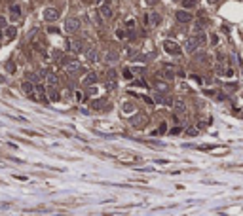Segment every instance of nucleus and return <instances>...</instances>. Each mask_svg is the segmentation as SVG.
Instances as JSON below:
<instances>
[{
  "label": "nucleus",
  "instance_id": "20e7f679",
  "mask_svg": "<svg viewBox=\"0 0 243 216\" xmlns=\"http://www.w3.org/2000/svg\"><path fill=\"white\" fill-rule=\"evenodd\" d=\"M46 95H48V99L53 100V102H57V100L61 99V93H59V87H57V85H48V87H46Z\"/></svg>",
  "mask_w": 243,
  "mask_h": 216
},
{
  "label": "nucleus",
  "instance_id": "f8f14e48",
  "mask_svg": "<svg viewBox=\"0 0 243 216\" xmlns=\"http://www.w3.org/2000/svg\"><path fill=\"white\" fill-rule=\"evenodd\" d=\"M101 17H105V19H110V17H112V10H110V6H108L106 2L101 6Z\"/></svg>",
  "mask_w": 243,
  "mask_h": 216
},
{
  "label": "nucleus",
  "instance_id": "f257e3e1",
  "mask_svg": "<svg viewBox=\"0 0 243 216\" xmlns=\"http://www.w3.org/2000/svg\"><path fill=\"white\" fill-rule=\"evenodd\" d=\"M163 49L167 51V53H171V55H179V53H182V48L179 44H177L175 40H165L163 42Z\"/></svg>",
  "mask_w": 243,
  "mask_h": 216
},
{
  "label": "nucleus",
  "instance_id": "4468645a",
  "mask_svg": "<svg viewBox=\"0 0 243 216\" xmlns=\"http://www.w3.org/2000/svg\"><path fill=\"white\" fill-rule=\"evenodd\" d=\"M106 102L105 100H91V108L93 110H105V108H108V106H105Z\"/></svg>",
  "mask_w": 243,
  "mask_h": 216
},
{
  "label": "nucleus",
  "instance_id": "4be33fe9",
  "mask_svg": "<svg viewBox=\"0 0 243 216\" xmlns=\"http://www.w3.org/2000/svg\"><path fill=\"white\" fill-rule=\"evenodd\" d=\"M106 61L108 63H116V53H108L106 55Z\"/></svg>",
  "mask_w": 243,
  "mask_h": 216
},
{
  "label": "nucleus",
  "instance_id": "1a4fd4ad",
  "mask_svg": "<svg viewBox=\"0 0 243 216\" xmlns=\"http://www.w3.org/2000/svg\"><path fill=\"white\" fill-rule=\"evenodd\" d=\"M10 17H12V19H19L21 17V6L19 4H12V6H10Z\"/></svg>",
  "mask_w": 243,
  "mask_h": 216
},
{
  "label": "nucleus",
  "instance_id": "2eb2a0df",
  "mask_svg": "<svg viewBox=\"0 0 243 216\" xmlns=\"http://www.w3.org/2000/svg\"><path fill=\"white\" fill-rule=\"evenodd\" d=\"M86 57H87V61H90V63L97 61V53H95L93 49H87V51H86Z\"/></svg>",
  "mask_w": 243,
  "mask_h": 216
},
{
  "label": "nucleus",
  "instance_id": "ddd939ff",
  "mask_svg": "<svg viewBox=\"0 0 243 216\" xmlns=\"http://www.w3.org/2000/svg\"><path fill=\"white\" fill-rule=\"evenodd\" d=\"M95 82H97V74H95V72H90V74H87V76L82 80L84 85H91V84H95Z\"/></svg>",
  "mask_w": 243,
  "mask_h": 216
},
{
  "label": "nucleus",
  "instance_id": "a878e982",
  "mask_svg": "<svg viewBox=\"0 0 243 216\" xmlns=\"http://www.w3.org/2000/svg\"><path fill=\"white\" fill-rule=\"evenodd\" d=\"M124 110H125V112H131V110H133V106H131V102H127V104L124 106Z\"/></svg>",
  "mask_w": 243,
  "mask_h": 216
},
{
  "label": "nucleus",
  "instance_id": "412c9836",
  "mask_svg": "<svg viewBox=\"0 0 243 216\" xmlns=\"http://www.w3.org/2000/svg\"><path fill=\"white\" fill-rule=\"evenodd\" d=\"M6 27H8V19H6L4 15H0V29H2V30H4Z\"/></svg>",
  "mask_w": 243,
  "mask_h": 216
},
{
  "label": "nucleus",
  "instance_id": "6e6552de",
  "mask_svg": "<svg viewBox=\"0 0 243 216\" xmlns=\"http://www.w3.org/2000/svg\"><path fill=\"white\" fill-rule=\"evenodd\" d=\"M146 121H148V120H146L145 114H139V116H133V120H131V125H133V127H142Z\"/></svg>",
  "mask_w": 243,
  "mask_h": 216
},
{
  "label": "nucleus",
  "instance_id": "f3484780",
  "mask_svg": "<svg viewBox=\"0 0 243 216\" xmlns=\"http://www.w3.org/2000/svg\"><path fill=\"white\" fill-rule=\"evenodd\" d=\"M6 70H8L10 74H14V72H15V63H14V61H8V63H6Z\"/></svg>",
  "mask_w": 243,
  "mask_h": 216
},
{
  "label": "nucleus",
  "instance_id": "6ab92c4d",
  "mask_svg": "<svg viewBox=\"0 0 243 216\" xmlns=\"http://www.w3.org/2000/svg\"><path fill=\"white\" fill-rule=\"evenodd\" d=\"M116 36H118V38H120V40H124V38H125V36H127V32H125V30H124V29H118V30H116Z\"/></svg>",
  "mask_w": 243,
  "mask_h": 216
},
{
  "label": "nucleus",
  "instance_id": "7ed1b4c3",
  "mask_svg": "<svg viewBox=\"0 0 243 216\" xmlns=\"http://www.w3.org/2000/svg\"><path fill=\"white\" fill-rule=\"evenodd\" d=\"M78 29H80V19L78 17H69L67 21H65V30H67L69 34H74Z\"/></svg>",
  "mask_w": 243,
  "mask_h": 216
},
{
  "label": "nucleus",
  "instance_id": "aec40b11",
  "mask_svg": "<svg viewBox=\"0 0 243 216\" xmlns=\"http://www.w3.org/2000/svg\"><path fill=\"white\" fill-rule=\"evenodd\" d=\"M175 108L177 110H184V102L181 99H175Z\"/></svg>",
  "mask_w": 243,
  "mask_h": 216
},
{
  "label": "nucleus",
  "instance_id": "c85d7f7f",
  "mask_svg": "<svg viewBox=\"0 0 243 216\" xmlns=\"http://www.w3.org/2000/svg\"><path fill=\"white\" fill-rule=\"evenodd\" d=\"M218 2V0H209V4H217Z\"/></svg>",
  "mask_w": 243,
  "mask_h": 216
},
{
  "label": "nucleus",
  "instance_id": "423d86ee",
  "mask_svg": "<svg viewBox=\"0 0 243 216\" xmlns=\"http://www.w3.org/2000/svg\"><path fill=\"white\" fill-rule=\"evenodd\" d=\"M67 49L72 53H80L82 51V42L80 40H69L67 42Z\"/></svg>",
  "mask_w": 243,
  "mask_h": 216
},
{
  "label": "nucleus",
  "instance_id": "393cba45",
  "mask_svg": "<svg viewBox=\"0 0 243 216\" xmlns=\"http://www.w3.org/2000/svg\"><path fill=\"white\" fill-rule=\"evenodd\" d=\"M48 32H50V34H57V32H59V29H57V27H50V29H48Z\"/></svg>",
  "mask_w": 243,
  "mask_h": 216
},
{
  "label": "nucleus",
  "instance_id": "9b49d317",
  "mask_svg": "<svg viewBox=\"0 0 243 216\" xmlns=\"http://www.w3.org/2000/svg\"><path fill=\"white\" fill-rule=\"evenodd\" d=\"M177 19H179L181 23H188V21L192 19V15L188 14V11H182V10H179V11H177Z\"/></svg>",
  "mask_w": 243,
  "mask_h": 216
},
{
  "label": "nucleus",
  "instance_id": "a211bd4d",
  "mask_svg": "<svg viewBox=\"0 0 243 216\" xmlns=\"http://www.w3.org/2000/svg\"><path fill=\"white\" fill-rule=\"evenodd\" d=\"M197 4V0H182V6L184 8H194Z\"/></svg>",
  "mask_w": 243,
  "mask_h": 216
},
{
  "label": "nucleus",
  "instance_id": "0eeeda50",
  "mask_svg": "<svg viewBox=\"0 0 243 216\" xmlns=\"http://www.w3.org/2000/svg\"><path fill=\"white\" fill-rule=\"evenodd\" d=\"M116 159H118V161H121V163H137L139 161V157L137 155H131V154H121Z\"/></svg>",
  "mask_w": 243,
  "mask_h": 216
},
{
  "label": "nucleus",
  "instance_id": "b1692460",
  "mask_svg": "<svg viewBox=\"0 0 243 216\" xmlns=\"http://www.w3.org/2000/svg\"><path fill=\"white\" fill-rule=\"evenodd\" d=\"M124 78H125V80H131V78H133V74H131L129 68H125V70H124Z\"/></svg>",
  "mask_w": 243,
  "mask_h": 216
},
{
  "label": "nucleus",
  "instance_id": "c756f323",
  "mask_svg": "<svg viewBox=\"0 0 243 216\" xmlns=\"http://www.w3.org/2000/svg\"><path fill=\"white\" fill-rule=\"evenodd\" d=\"M97 2H103V0H97Z\"/></svg>",
  "mask_w": 243,
  "mask_h": 216
},
{
  "label": "nucleus",
  "instance_id": "dca6fc26",
  "mask_svg": "<svg viewBox=\"0 0 243 216\" xmlns=\"http://www.w3.org/2000/svg\"><path fill=\"white\" fill-rule=\"evenodd\" d=\"M186 51H188V53L196 51V42H194V40H188V42H186Z\"/></svg>",
  "mask_w": 243,
  "mask_h": 216
},
{
  "label": "nucleus",
  "instance_id": "bb28decb",
  "mask_svg": "<svg viewBox=\"0 0 243 216\" xmlns=\"http://www.w3.org/2000/svg\"><path fill=\"white\" fill-rule=\"evenodd\" d=\"M181 131H182V129H181V127H175V129H171V135H179V133H181Z\"/></svg>",
  "mask_w": 243,
  "mask_h": 216
},
{
  "label": "nucleus",
  "instance_id": "5701e85b",
  "mask_svg": "<svg viewBox=\"0 0 243 216\" xmlns=\"http://www.w3.org/2000/svg\"><path fill=\"white\" fill-rule=\"evenodd\" d=\"M186 135H188V136H196V135H197V129H196V127H190L188 131H186Z\"/></svg>",
  "mask_w": 243,
  "mask_h": 216
},
{
  "label": "nucleus",
  "instance_id": "cd10ccee",
  "mask_svg": "<svg viewBox=\"0 0 243 216\" xmlns=\"http://www.w3.org/2000/svg\"><path fill=\"white\" fill-rule=\"evenodd\" d=\"M2 38H4V30H2V29H0V40H2Z\"/></svg>",
  "mask_w": 243,
  "mask_h": 216
},
{
  "label": "nucleus",
  "instance_id": "39448f33",
  "mask_svg": "<svg viewBox=\"0 0 243 216\" xmlns=\"http://www.w3.org/2000/svg\"><path fill=\"white\" fill-rule=\"evenodd\" d=\"M21 89H23V93L27 95V97H34V84L32 82H29V80H25L23 84H21Z\"/></svg>",
  "mask_w": 243,
  "mask_h": 216
},
{
  "label": "nucleus",
  "instance_id": "f03ea898",
  "mask_svg": "<svg viewBox=\"0 0 243 216\" xmlns=\"http://www.w3.org/2000/svg\"><path fill=\"white\" fill-rule=\"evenodd\" d=\"M44 21H48V23H55L59 19V10L57 8H46L44 10V14H42Z\"/></svg>",
  "mask_w": 243,
  "mask_h": 216
},
{
  "label": "nucleus",
  "instance_id": "9d476101",
  "mask_svg": "<svg viewBox=\"0 0 243 216\" xmlns=\"http://www.w3.org/2000/svg\"><path fill=\"white\" fill-rule=\"evenodd\" d=\"M15 36H17V29L15 27H6L4 29V38L6 40H14Z\"/></svg>",
  "mask_w": 243,
  "mask_h": 216
}]
</instances>
